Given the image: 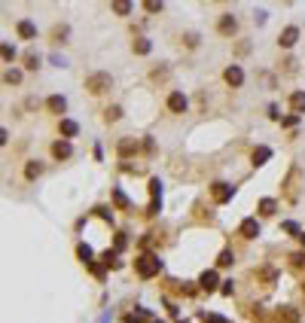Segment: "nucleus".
I'll list each match as a JSON object with an SVG mask.
<instances>
[{
	"mask_svg": "<svg viewBox=\"0 0 305 323\" xmlns=\"http://www.w3.org/2000/svg\"><path fill=\"white\" fill-rule=\"evenodd\" d=\"M134 269H137V275H141V278H156V275L162 272V259H159V256H153V253H144V256H137V259H134Z\"/></svg>",
	"mask_w": 305,
	"mask_h": 323,
	"instance_id": "nucleus-1",
	"label": "nucleus"
},
{
	"mask_svg": "<svg viewBox=\"0 0 305 323\" xmlns=\"http://www.w3.org/2000/svg\"><path fill=\"white\" fill-rule=\"evenodd\" d=\"M110 85H113V76H110V73H92V76L86 79V89H89L92 95H104Z\"/></svg>",
	"mask_w": 305,
	"mask_h": 323,
	"instance_id": "nucleus-2",
	"label": "nucleus"
},
{
	"mask_svg": "<svg viewBox=\"0 0 305 323\" xmlns=\"http://www.w3.org/2000/svg\"><path fill=\"white\" fill-rule=\"evenodd\" d=\"M232 192H235V189H232L229 183H223V180L211 183V195H214V201H217V204H226V201L232 198Z\"/></svg>",
	"mask_w": 305,
	"mask_h": 323,
	"instance_id": "nucleus-3",
	"label": "nucleus"
},
{
	"mask_svg": "<svg viewBox=\"0 0 305 323\" xmlns=\"http://www.w3.org/2000/svg\"><path fill=\"white\" fill-rule=\"evenodd\" d=\"M223 79H226L232 89H238V85L244 82V73H241V67H238V64H229V67H226V73H223Z\"/></svg>",
	"mask_w": 305,
	"mask_h": 323,
	"instance_id": "nucleus-4",
	"label": "nucleus"
},
{
	"mask_svg": "<svg viewBox=\"0 0 305 323\" xmlns=\"http://www.w3.org/2000/svg\"><path fill=\"white\" fill-rule=\"evenodd\" d=\"M125 323H159L147 308H134L131 314H125Z\"/></svg>",
	"mask_w": 305,
	"mask_h": 323,
	"instance_id": "nucleus-5",
	"label": "nucleus"
},
{
	"mask_svg": "<svg viewBox=\"0 0 305 323\" xmlns=\"http://www.w3.org/2000/svg\"><path fill=\"white\" fill-rule=\"evenodd\" d=\"M296 40H299V27H284V31H281V37H278V43H281L284 49L296 46Z\"/></svg>",
	"mask_w": 305,
	"mask_h": 323,
	"instance_id": "nucleus-6",
	"label": "nucleus"
},
{
	"mask_svg": "<svg viewBox=\"0 0 305 323\" xmlns=\"http://www.w3.org/2000/svg\"><path fill=\"white\" fill-rule=\"evenodd\" d=\"M217 27H220V34H223V37H232V34L238 31V21H235V15H223Z\"/></svg>",
	"mask_w": 305,
	"mask_h": 323,
	"instance_id": "nucleus-7",
	"label": "nucleus"
},
{
	"mask_svg": "<svg viewBox=\"0 0 305 323\" xmlns=\"http://www.w3.org/2000/svg\"><path fill=\"white\" fill-rule=\"evenodd\" d=\"M244 238H257L260 235V223L254 220V217H247V220H241V229H238Z\"/></svg>",
	"mask_w": 305,
	"mask_h": 323,
	"instance_id": "nucleus-8",
	"label": "nucleus"
},
{
	"mask_svg": "<svg viewBox=\"0 0 305 323\" xmlns=\"http://www.w3.org/2000/svg\"><path fill=\"white\" fill-rule=\"evenodd\" d=\"M217 284H220V281H217V272H205V275L199 278V287H202L205 293H214V290H217Z\"/></svg>",
	"mask_w": 305,
	"mask_h": 323,
	"instance_id": "nucleus-9",
	"label": "nucleus"
},
{
	"mask_svg": "<svg viewBox=\"0 0 305 323\" xmlns=\"http://www.w3.org/2000/svg\"><path fill=\"white\" fill-rule=\"evenodd\" d=\"M168 110H171V113H183V110H186V98H183L180 92H171V98H168Z\"/></svg>",
	"mask_w": 305,
	"mask_h": 323,
	"instance_id": "nucleus-10",
	"label": "nucleus"
},
{
	"mask_svg": "<svg viewBox=\"0 0 305 323\" xmlns=\"http://www.w3.org/2000/svg\"><path fill=\"white\" fill-rule=\"evenodd\" d=\"M70 153H73V150H70L67 140H55V143H52V156H55V159H70Z\"/></svg>",
	"mask_w": 305,
	"mask_h": 323,
	"instance_id": "nucleus-11",
	"label": "nucleus"
},
{
	"mask_svg": "<svg viewBox=\"0 0 305 323\" xmlns=\"http://www.w3.org/2000/svg\"><path fill=\"white\" fill-rule=\"evenodd\" d=\"M290 107H293L296 116H302L305 113V92H293V95H290Z\"/></svg>",
	"mask_w": 305,
	"mask_h": 323,
	"instance_id": "nucleus-12",
	"label": "nucleus"
},
{
	"mask_svg": "<svg viewBox=\"0 0 305 323\" xmlns=\"http://www.w3.org/2000/svg\"><path fill=\"white\" fill-rule=\"evenodd\" d=\"M46 107H49L52 113H64V110H67V101H64L61 95H52V98L46 101Z\"/></svg>",
	"mask_w": 305,
	"mask_h": 323,
	"instance_id": "nucleus-13",
	"label": "nucleus"
},
{
	"mask_svg": "<svg viewBox=\"0 0 305 323\" xmlns=\"http://www.w3.org/2000/svg\"><path fill=\"white\" fill-rule=\"evenodd\" d=\"M278 320H281V323H296V320H299V314H296V308L284 305V308L278 311Z\"/></svg>",
	"mask_w": 305,
	"mask_h": 323,
	"instance_id": "nucleus-14",
	"label": "nucleus"
},
{
	"mask_svg": "<svg viewBox=\"0 0 305 323\" xmlns=\"http://www.w3.org/2000/svg\"><path fill=\"white\" fill-rule=\"evenodd\" d=\"M40 174H43V165H40V162H37V159H34V162H27V165H24V177H27V180H37V177H40Z\"/></svg>",
	"mask_w": 305,
	"mask_h": 323,
	"instance_id": "nucleus-15",
	"label": "nucleus"
},
{
	"mask_svg": "<svg viewBox=\"0 0 305 323\" xmlns=\"http://www.w3.org/2000/svg\"><path fill=\"white\" fill-rule=\"evenodd\" d=\"M131 153H137V140H131V137L119 140V156H131Z\"/></svg>",
	"mask_w": 305,
	"mask_h": 323,
	"instance_id": "nucleus-16",
	"label": "nucleus"
},
{
	"mask_svg": "<svg viewBox=\"0 0 305 323\" xmlns=\"http://www.w3.org/2000/svg\"><path fill=\"white\" fill-rule=\"evenodd\" d=\"M18 34H21L24 40H34V37H37V27H34L31 21H18Z\"/></svg>",
	"mask_w": 305,
	"mask_h": 323,
	"instance_id": "nucleus-17",
	"label": "nucleus"
},
{
	"mask_svg": "<svg viewBox=\"0 0 305 323\" xmlns=\"http://www.w3.org/2000/svg\"><path fill=\"white\" fill-rule=\"evenodd\" d=\"M76 131H79V125H76L73 119H61V134H64V137H73Z\"/></svg>",
	"mask_w": 305,
	"mask_h": 323,
	"instance_id": "nucleus-18",
	"label": "nucleus"
},
{
	"mask_svg": "<svg viewBox=\"0 0 305 323\" xmlns=\"http://www.w3.org/2000/svg\"><path fill=\"white\" fill-rule=\"evenodd\" d=\"M272 156V150L269 146H257L254 150V165H266V159Z\"/></svg>",
	"mask_w": 305,
	"mask_h": 323,
	"instance_id": "nucleus-19",
	"label": "nucleus"
},
{
	"mask_svg": "<svg viewBox=\"0 0 305 323\" xmlns=\"http://www.w3.org/2000/svg\"><path fill=\"white\" fill-rule=\"evenodd\" d=\"M76 256H79L86 266H92V262H95V259H92L95 253H92V247H89V244H79V247H76Z\"/></svg>",
	"mask_w": 305,
	"mask_h": 323,
	"instance_id": "nucleus-20",
	"label": "nucleus"
},
{
	"mask_svg": "<svg viewBox=\"0 0 305 323\" xmlns=\"http://www.w3.org/2000/svg\"><path fill=\"white\" fill-rule=\"evenodd\" d=\"M150 49H153V43H150L147 37H137V40H134V52H137V55H147Z\"/></svg>",
	"mask_w": 305,
	"mask_h": 323,
	"instance_id": "nucleus-21",
	"label": "nucleus"
},
{
	"mask_svg": "<svg viewBox=\"0 0 305 323\" xmlns=\"http://www.w3.org/2000/svg\"><path fill=\"white\" fill-rule=\"evenodd\" d=\"M275 208H278V204H275V198H263V201H260V214H266V217H272V214H275Z\"/></svg>",
	"mask_w": 305,
	"mask_h": 323,
	"instance_id": "nucleus-22",
	"label": "nucleus"
},
{
	"mask_svg": "<svg viewBox=\"0 0 305 323\" xmlns=\"http://www.w3.org/2000/svg\"><path fill=\"white\" fill-rule=\"evenodd\" d=\"M232 262H235V256H232V250H223V253L217 256V266H220V269H229Z\"/></svg>",
	"mask_w": 305,
	"mask_h": 323,
	"instance_id": "nucleus-23",
	"label": "nucleus"
},
{
	"mask_svg": "<svg viewBox=\"0 0 305 323\" xmlns=\"http://www.w3.org/2000/svg\"><path fill=\"white\" fill-rule=\"evenodd\" d=\"M119 116H122V107H116V104H113V107H107V110H104V119H107V122H116V119H119Z\"/></svg>",
	"mask_w": 305,
	"mask_h": 323,
	"instance_id": "nucleus-24",
	"label": "nucleus"
},
{
	"mask_svg": "<svg viewBox=\"0 0 305 323\" xmlns=\"http://www.w3.org/2000/svg\"><path fill=\"white\" fill-rule=\"evenodd\" d=\"M113 12H116V15H128V12H131V3H125V0H116V3H113Z\"/></svg>",
	"mask_w": 305,
	"mask_h": 323,
	"instance_id": "nucleus-25",
	"label": "nucleus"
},
{
	"mask_svg": "<svg viewBox=\"0 0 305 323\" xmlns=\"http://www.w3.org/2000/svg\"><path fill=\"white\" fill-rule=\"evenodd\" d=\"M150 195H153V201H159V198H162V183H159V180H153V183H150Z\"/></svg>",
	"mask_w": 305,
	"mask_h": 323,
	"instance_id": "nucleus-26",
	"label": "nucleus"
},
{
	"mask_svg": "<svg viewBox=\"0 0 305 323\" xmlns=\"http://www.w3.org/2000/svg\"><path fill=\"white\" fill-rule=\"evenodd\" d=\"M144 9H147V12H162V0H147Z\"/></svg>",
	"mask_w": 305,
	"mask_h": 323,
	"instance_id": "nucleus-27",
	"label": "nucleus"
},
{
	"mask_svg": "<svg viewBox=\"0 0 305 323\" xmlns=\"http://www.w3.org/2000/svg\"><path fill=\"white\" fill-rule=\"evenodd\" d=\"M6 82H9V85H18V82H21V73H18V70H6Z\"/></svg>",
	"mask_w": 305,
	"mask_h": 323,
	"instance_id": "nucleus-28",
	"label": "nucleus"
},
{
	"mask_svg": "<svg viewBox=\"0 0 305 323\" xmlns=\"http://www.w3.org/2000/svg\"><path fill=\"white\" fill-rule=\"evenodd\" d=\"M12 58H15V49L9 43H3V61H12Z\"/></svg>",
	"mask_w": 305,
	"mask_h": 323,
	"instance_id": "nucleus-29",
	"label": "nucleus"
},
{
	"mask_svg": "<svg viewBox=\"0 0 305 323\" xmlns=\"http://www.w3.org/2000/svg\"><path fill=\"white\" fill-rule=\"evenodd\" d=\"M113 201H116V204H119V208H128V198H125V195H122V192H119V189H116V192H113Z\"/></svg>",
	"mask_w": 305,
	"mask_h": 323,
	"instance_id": "nucleus-30",
	"label": "nucleus"
},
{
	"mask_svg": "<svg viewBox=\"0 0 305 323\" xmlns=\"http://www.w3.org/2000/svg\"><path fill=\"white\" fill-rule=\"evenodd\" d=\"M24 61H27V67H31V70H37V67H40V58H37V55H34V52H31V55H27V58H24Z\"/></svg>",
	"mask_w": 305,
	"mask_h": 323,
	"instance_id": "nucleus-31",
	"label": "nucleus"
},
{
	"mask_svg": "<svg viewBox=\"0 0 305 323\" xmlns=\"http://www.w3.org/2000/svg\"><path fill=\"white\" fill-rule=\"evenodd\" d=\"M220 290H223V296H232V293H235V287H232V281H226V284H223Z\"/></svg>",
	"mask_w": 305,
	"mask_h": 323,
	"instance_id": "nucleus-32",
	"label": "nucleus"
},
{
	"mask_svg": "<svg viewBox=\"0 0 305 323\" xmlns=\"http://www.w3.org/2000/svg\"><path fill=\"white\" fill-rule=\"evenodd\" d=\"M284 229H287V232H293V235H302V232H299V226H296V223H284Z\"/></svg>",
	"mask_w": 305,
	"mask_h": 323,
	"instance_id": "nucleus-33",
	"label": "nucleus"
},
{
	"mask_svg": "<svg viewBox=\"0 0 305 323\" xmlns=\"http://www.w3.org/2000/svg\"><path fill=\"white\" fill-rule=\"evenodd\" d=\"M290 259H293V266H302V262H305V253H293Z\"/></svg>",
	"mask_w": 305,
	"mask_h": 323,
	"instance_id": "nucleus-34",
	"label": "nucleus"
},
{
	"mask_svg": "<svg viewBox=\"0 0 305 323\" xmlns=\"http://www.w3.org/2000/svg\"><path fill=\"white\" fill-rule=\"evenodd\" d=\"M299 241H302V247H305V232H302V235H299Z\"/></svg>",
	"mask_w": 305,
	"mask_h": 323,
	"instance_id": "nucleus-35",
	"label": "nucleus"
},
{
	"mask_svg": "<svg viewBox=\"0 0 305 323\" xmlns=\"http://www.w3.org/2000/svg\"><path fill=\"white\" fill-rule=\"evenodd\" d=\"M183 323H186V320H183Z\"/></svg>",
	"mask_w": 305,
	"mask_h": 323,
	"instance_id": "nucleus-36",
	"label": "nucleus"
}]
</instances>
